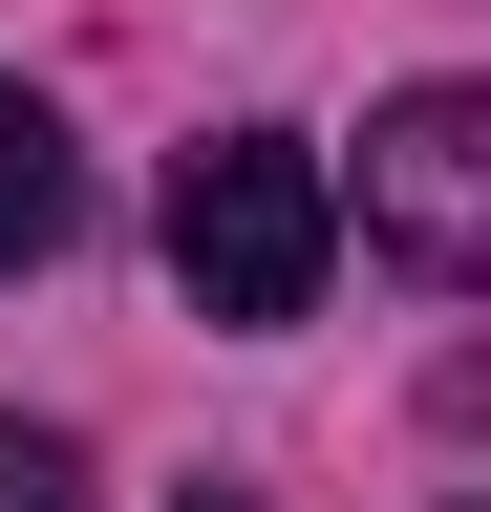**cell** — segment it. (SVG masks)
Returning a JSON list of instances; mask_svg holds the SVG:
<instances>
[{
	"instance_id": "cell-1",
	"label": "cell",
	"mask_w": 491,
	"mask_h": 512,
	"mask_svg": "<svg viewBox=\"0 0 491 512\" xmlns=\"http://www.w3.org/2000/svg\"><path fill=\"white\" fill-rule=\"evenodd\" d=\"M342 256V171L299 150V128H214V150H171V278H193V320H299Z\"/></svg>"
},
{
	"instance_id": "cell-2",
	"label": "cell",
	"mask_w": 491,
	"mask_h": 512,
	"mask_svg": "<svg viewBox=\"0 0 491 512\" xmlns=\"http://www.w3.org/2000/svg\"><path fill=\"white\" fill-rule=\"evenodd\" d=\"M363 235L406 256V278H470L491 299V86H406L363 128Z\"/></svg>"
},
{
	"instance_id": "cell-3",
	"label": "cell",
	"mask_w": 491,
	"mask_h": 512,
	"mask_svg": "<svg viewBox=\"0 0 491 512\" xmlns=\"http://www.w3.org/2000/svg\"><path fill=\"white\" fill-rule=\"evenodd\" d=\"M65 214H86L65 107H43V86H0V278H43V256H65Z\"/></svg>"
},
{
	"instance_id": "cell-4",
	"label": "cell",
	"mask_w": 491,
	"mask_h": 512,
	"mask_svg": "<svg viewBox=\"0 0 491 512\" xmlns=\"http://www.w3.org/2000/svg\"><path fill=\"white\" fill-rule=\"evenodd\" d=\"M0 512H86V470H65L43 427H0Z\"/></svg>"
},
{
	"instance_id": "cell-5",
	"label": "cell",
	"mask_w": 491,
	"mask_h": 512,
	"mask_svg": "<svg viewBox=\"0 0 491 512\" xmlns=\"http://www.w3.org/2000/svg\"><path fill=\"white\" fill-rule=\"evenodd\" d=\"M193 512H257V491H193Z\"/></svg>"
},
{
	"instance_id": "cell-6",
	"label": "cell",
	"mask_w": 491,
	"mask_h": 512,
	"mask_svg": "<svg viewBox=\"0 0 491 512\" xmlns=\"http://www.w3.org/2000/svg\"><path fill=\"white\" fill-rule=\"evenodd\" d=\"M470 512H491V491H470Z\"/></svg>"
}]
</instances>
